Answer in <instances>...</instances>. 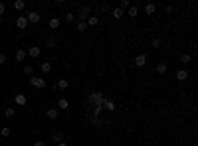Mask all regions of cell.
I'll list each match as a JSON object with an SVG mask.
<instances>
[{
  "instance_id": "cell-1",
  "label": "cell",
  "mask_w": 198,
  "mask_h": 146,
  "mask_svg": "<svg viewBox=\"0 0 198 146\" xmlns=\"http://www.w3.org/2000/svg\"><path fill=\"white\" fill-rule=\"evenodd\" d=\"M73 16H76L79 22H85V20H87L89 16H91V6H81V8H79Z\"/></svg>"
},
{
  "instance_id": "cell-2",
  "label": "cell",
  "mask_w": 198,
  "mask_h": 146,
  "mask_svg": "<svg viewBox=\"0 0 198 146\" xmlns=\"http://www.w3.org/2000/svg\"><path fill=\"white\" fill-rule=\"evenodd\" d=\"M30 83L34 85L36 89H46V87H48L46 79H42V77H36V75H32V77H30Z\"/></svg>"
},
{
  "instance_id": "cell-3",
  "label": "cell",
  "mask_w": 198,
  "mask_h": 146,
  "mask_svg": "<svg viewBox=\"0 0 198 146\" xmlns=\"http://www.w3.org/2000/svg\"><path fill=\"white\" fill-rule=\"evenodd\" d=\"M26 20H28V24H38L42 20L40 12H36V10H32V12H28V16H26Z\"/></svg>"
},
{
  "instance_id": "cell-4",
  "label": "cell",
  "mask_w": 198,
  "mask_h": 146,
  "mask_svg": "<svg viewBox=\"0 0 198 146\" xmlns=\"http://www.w3.org/2000/svg\"><path fill=\"white\" fill-rule=\"evenodd\" d=\"M26 53H28L30 57H40V53H42V47L40 46H32V47H28V50H26Z\"/></svg>"
},
{
  "instance_id": "cell-5",
  "label": "cell",
  "mask_w": 198,
  "mask_h": 146,
  "mask_svg": "<svg viewBox=\"0 0 198 146\" xmlns=\"http://www.w3.org/2000/svg\"><path fill=\"white\" fill-rule=\"evenodd\" d=\"M14 101H16V105L24 107V105H28V95H24V93H18V95H14Z\"/></svg>"
},
{
  "instance_id": "cell-6",
  "label": "cell",
  "mask_w": 198,
  "mask_h": 146,
  "mask_svg": "<svg viewBox=\"0 0 198 146\" xmlns=\"http://www.w3.org/2000/svg\"><path fill=\"white\" fill-rule=\"evenodd\" d=\"M135 65L137 67H145L147 65V53H139L135 57Z\"/></svg>"
},
{
  "instance_id": "cell-7",
  "label": "cell",
  "mask_w": 198,
  "mask_h": 146,
  "mask_svg": "<svg viewBox=\"0 0 198 146\" xmlns=\"http://www.w3.org/2000/svg\"><path fill=\"white\" fill-rule=\"evenodd\" d=\"M85 24H87V28H95V26H99V16H89L87 20H85Z\"/></svg>"
},
{
  "instance_id": "cell-8",
  "label": "cell",
  "mask_w": 198,
  "mask_h": 146,
  "mask_svg": "<svg viewBox=\"0 0 198 146\" xmlns=\"http://www.w3.org/2000/svg\"><path fill=\"white\" fill-rule=\"evenodd\" d=\"M111 18H115V20H121L123 18V16H125V12H123V10L119 8V6H117V8H111Z\"/></svg>"
},
{
  "instance_id": "cell-9",
  "label": "cell",
  "mask_w": 198,
  "mask_h": 146,
  "mask_svg": "<svg viewBox=\"0 0 198 146\" xmlns=\"http://www.w3.org/2000/svg\"><path fill=\"white\" fill-rule=\"evenodd\" d=\"M103 111H107V113H113L115 111V103L111 101V99H107V97H105V101H103Z\"/></svg>"
},
{
  "instance_id": "cell-10",
  "label": "cell",
  "mask_w": 198,
  "mask_h": 146,
  "mask_svg": "<svg viewBox=\"0 0 198 146\" xmlns=\"http://www.w3.org/2000/svg\"><path fill=\"white\" fill-rule=\"evenodd\" d=\"M87 121L93 124V126H101L103 124V121H101L99 117H95V115H91V113H87Z\"/></svg>"
},
{
  "instance_id": "cell-11",
  "label": "cell",
  "mask_w": 198,
  "mask_h": 146,
  "mask_svg": "<svg viewBox=\"0 0 198 146\" xmlns=\"http://www.w3.org/2000/svg\"><path fill=\"white\" fill-rule=\"evenodd\" d=\"M46 115H48V118H50V121H56L58 115H60V111H58L56 107H50V109L46 111Z\"/></svg>"
},
{
  "instance_id": "cell-12",
  "label": "cell",
  "mask_w": 198,
  "mask_h": 146,
  "mask_svg": "<svg viewBox=\"0 0 198 146\" xmlns=\"http://www.w3.org/2000/svg\"><path fill=\"white\" fill-rule=\"evenodd\" d=\"M69 87V81L67 79H58V83H56V89H60V91H66Z\"/></svg>"
},
{
  "instance_id": "cell-13",
  "label": "cell",
  "mask_w": 198,
  "mask_h": 146,
  "mask_svg": "<svg viewBox=\"0 0 198 146\" xmlns=\"http://www.w3.org/2000/svg\"><path fill=\"white\" fill-rule=\"evenodd\" d=\"M16 26H18L20 30L28 28V20H26V16H18V20H16Z\"/></svg>"
},
{
  "instance_id": "cell-14",
  "label": "cell",
  "mask_w": 198,
  "mask_h": 146,
  "mask_svg": "<svg viewBox=\"0 0 198 146\" xmlns=\"http://www.w3.org/2000/svg\"><path fill=\"white\" fill-rule=\"evenodd\" d=\"M188 77H190V75H188L186 69H178V71H176V79H178V81H186Z\"/></svg>"
},
{
  "instance_id": "cell-15",
  "label": "cell",
  "mask_w": 198,
  "mask_h": 146,
  "mask_svg": "<svg viewBox=\"0 0 198 146\" xmlns=\"http://www.w3.org/2000/svg\"><path fill=\"white\" fill-rule=\"evenodd\" d=\"M154 71H157L159 75H164V73L168 71V63H159V65H157V69H154Z\"/></svg>"
},
{
  "instance_id": "cell-16",
  "label": "cell",
  "mask_w": 198,
  "mask_h": 146,
  "mask_svg": "<svg viewBox=\"0 0 198 146\" xmlns=\"http://www.w3.org/2000/svg\"><path fill=\"white\" fill-rule=\"evenodd\" d=\"M67 107H69V101H67V99H63V97H62V99L58 101V111H66Z\"/></svg>"
},
{
  "instance_id": "cell-17",
  "label": "cell",
  "mask_w": 198,
  "mask_h": 146,
  "mask_svg": "<svg viewBox=\"0 0 198 146\" xmlns=\"http://www.w3.org/2000/svg\"><path fill=\"white\" fill-rule=\"evenodd\" d=\"M48 26H50L52 30H58V28H60V18H50V22H48Z\"/></svg>"
},
{
  "instance_id": "cell-18",
  "label": "cell",
  "mask_w": 198,
  "mask_h": 146,
  "mask_svg": "<svg viewBox=\"0 0 198 146\" xmlns=\"http://www.w3.org/2000/svg\"><path fill=\"white\" fill-rule=\"evenodd\" d=\"M26 55H28V53H26V50H18V51H16V61H24V59H26Z\"/></svg>"
},
{
  "instance_id": "cell-19",
  "label": "cell",
  "mask_w": 198,
  "mask_h": 146,
  "mask_svg": "<svg viewBox=\"0 0 198 146\" xmlns=\"http://www.w3.org/2000/svg\"><path fill=\"white\" fill-rule=\"evenodd\" d=\"M12 6H14V10H24L26 8V2H24V0H14Z\"/></svg>"
},
{
  "instance_id": "cell-20",
  "label": "cell",
  "mask_w": 198,
  "mask_h": 146,
  "mask_svg": "<svg viewBox=\"0 0 198 146\" xmlns=\"http://www.w3.org/2000/svg\"><path fill=\"white\" fill-rule=\"evenodd\" d=\"M137 14H139V8L135 6V4H131V6H129V10H127V16H131V18H135Z\"/></svg>"
},
{
  "instance_id": "cell-21",
  "label": "cell",
  "mask_w": 198,
  "mask_h": 146,
  "mask_svg": "<svg viewBox=\"0 0 198 146\" xmlns=\"http://www.w3.org/2000/svg\"><path fill=\"white\" fill-rule=\"evenodd\" d=\"M145 12H147L149 16H153L154 12H157V6H154V4H153V2H149V4H147V6H145Z\"/></svg>"
},
{
  "instance_id": "cell-22",
  "label": "cell",
  "mask_w": 198,
  "mask_h": 146,
  "mask_svg": "<svg viewBox=\"0 0 198 146\" xmlns=\"http://www.w3.org/2000/svg\"><path fill=\"white\" fill-rule=\"evenodd\" d=\"M63 138H66V136H63L62 131H56V132H53V142H63Z\"/></svg>"
},
{
  "instance_id": "cell-23",
  "label": "cell",
  "mask_w": 198,
  "mask_h": 146,
  "mask_svg": "<svg viewBox=\"0 0 198 146\" xmlns=\"http://www.w3.org/2000/svg\"><path fill=\"white\" fill-rule=\"evenodd\" d=\"M40 69H42V71H44V73H50V71H52V63L44 61V63H42V65H40Z\"/></svg>"
},
{
  "instance_id": "cell-24",
  "label": "cell",
  "mask_w": 198,
  "mask_h": 146,
  "mask_svg": "<svg viewBox=\"0 0 198 146\" xmlns=\"http://www.w3.org/2000/svg\"><path fill=\"white\" fill-rule=\"evenodd\" d=\"M190 61H192L190 53H182V55H180V63H190Z\"/></svg>"
},
{
  "instance_id": "cell-25",
  "label": "cell",
  "mask_w": 198,
  "mask_h": 146,
  "mask_svg": "<svg viewBox=\"0 0 198 146\" xmlns=\"http://www.w3.org/2000/svg\"><path fill=\"white\" fill-rule=\"evenodd\" d=\"M129 6H131L129 0H121V2H119V8L123 10V12H125V10H129Z\"/></svg>"
},
{
  "instance_id": "cell-26",
  "label": "cell",
  "mask_w": 198,
  "mask_h": 146,
  "mask_svg": "<svg viewBox=\"0 0 198 146\" xmlns=\"http://www.w3.org/2000/svg\"><path fill=\"white\" fill-rule=\"evenodd\" d=\"M63 20H66V22H69V24H71L73 20H76V16H73V12H66V14H63Z\"/></svg>"
},
{
  "instance_id": "cell-27",
  "label": "cell",
  "mask_w": 198,
  "mask_h": 146,
  "mask_svg": "<svg viewBox=\"0 0 198 146\" xmlns=\"http://www.w3.org/2000/svg\"><path fill=\"white\" fill-rule=\"evenodd\" d=\"M10 134H12V131H10V126H2V131H0V136H10Z\"/></svg>"
},
{
  "instance_id": "cell-28",
  "label": "cell",
  "mask_w": 198,
  "mask_h": 146,
  "mask_svg": "<svg viewBox=\"0 0 198 146\" xmlns=\"http://www.w3.org/2000/svg\"><path fill=\"white\" fill-rule=\"evenodd\" d=\"M99 8L103 10V12H111V4H109V2H101V4H99Z\"/></svg>"
},
{
  "instance_id": "cell-29",
  "label": "cell",
  "mask_w": 198,
  "mask_h": 146,
  "mask_svg": "<svg viewBox=\"0 0 198 146\" xmlns=\"http://www.w3.org/2000/svg\"><path fill=\"white\" fill-rule=\"evenodd\" d=\"M22 71H24L26 75H30V77H32V75H34V67H32V65H24Z\"/></svg>"
},
{
  "instance_id": "cell-30",
  "label": "cell",
  "mask_w": 198,
  "mask_h": 146,
  "mask_svg": "<svg viewBox=\"0 0 198 146\" xmlns=\"http://www.w3.org/2000/svg\"><path fill=\"white\" fill-rule=\"evenodd\" d=\"M76 30H77V32H85V30H87V24H85V22H77Z\"/></svg>"
},
{
  "instance_id": "cell-31",
  "label": "cell",
  "mask_w": 198,
  "mask_h": 146,
  "mask_svg": "<svg viewBox=\"0 0 198 146\" xmlns=\"http://www.w3.org/2000/svg\"><path fill=\"white\" fill-rule=\"evenodd\" d=\"M4 115H6V117H8V118H12V117H14V115H16V111H14V109H12V107H8V109H6V111H4Z\"/></svg>"
},
{
  "instance_id": "cell-32",
  "label": "cell",
  "mask_w": 198,
  "mask_h": 146,
  "mask_svg": "<svg viewBox=\"0 0 198 146\" xmlns=\"http://www.w3.org/2000/svg\"><path fill=\"white\" fill-rule=\"evenodd\" d=\"M160 46H163V42H160L159 38H154V40H153V47L157 50V47H160Z\"/></svg>"
},
{
  "instance_id": "cell-33",
  "label": "cell",
  "mask_w": 198,
  "mask_h": 146,
  "mask_svg": "<svg viewBox=\"0 0 198 146\" xmlns=\"http://www.w3.org/2000/svg\"><path fill=\"white\" fill-rule=\"evenodd\" d=\"M8 61V57H6V53H0V65H4V63Z\"/></svg>"
},
{
  "instance_id": "cell-34",
  "label": "cell",
  "mask_w": 198,
  "mask_h": 146,
  "mask_svg": "<svg viewBox=\"0 0 198 146\" xmlns=\"http://www.w3.org/2000/svg\"><path fill=\"white\" fill-rule=\"evenodd\" d=\"M53 46H56V40H53V38H50V40L46 42V47H53Z\"/></svg>"
},
{
  "instance_id": "cell-35",
  "label": "cell",
  "mask_w": 198,
  "mask_h": 146,
  "mask_svg": "<svg viewBox=\"0 0 198 146\" xmlns=\"http://www.w3.org/2000/svg\"><path fill=\"white\" fill-rule=\"evenodd\" d=\"M4 12H6V4H4V2H0V18L4 16Z\"/></svg>"
},
{
  "instance_id": "cell-36",
  "label": "cell",
  "mask_w": 198,
  "mask_h": 146,
  "mask_svg": "<svg viewBox=\"0 0 198 146\" xmlns=\"http://www.w3.org/2000/svg\"><path fill=\"white\" fill-rule=\"evenodd\" d=\"M164 12H167V14H173L174 8H173V6H164Z\"/></svg>"
},
{
  "instance_id": "cell-37",
  "label": "cell",
  "mask_w": 198,
  "mask_h": 146,
  "mask_svg": "<svg viewBox=\"0 0 198 146\" xmlns=\"http://www.w3.org/2000/svg\"><path fill=\"white\" fill-rule=\"evenodd\" d=\"M34 146H46V142H44V140H36Z\"/></svg>"
},
{
  "instance_id": "cell-38",
  "label": "cell",
  "mask_w": 198,
  "mask_h": 146,
  "mask_svg": "<svg viewBox=\"0 0 198 146\" xmlns=\"http://www.w3.org/2000/svg\"><path fill=\"white\" fill-rule=\"evenodd\" d=\"M58 146H67V142H58Z\"/></svg>"
},
{
  "instance_id": "cell-39",
  "label": "cell",
  "mask_w": 198,
  "mask_h": 146,
  "mask_svg": "<svg viewBox=\"0 0 198 146\" xmlns=\"http://www.w3.org/2000/svg\"><path fill=\"white\" fill-rule=\"evenodd\" d=\"M0 24H2V18H0Z\"/></svg>"
},
{
  "instance_id": "cell-40",
  "label": "cell",
  "mask_w": 198,
  "mask_h": 146,
  "mask_svg": "<svg viewBox=\"0 0 198 146\" xmlns=\"http://www.w3.org/2000/svg\"><path fill=\"white\" fill-rule=\"evenodd\" d=\"M0 138H2V136H0Z\"/></svg>"
},
{
  "instance_id": "cell-41",
  "label": "cell",
  "mask_w": 198,
  "mask_h": 146,
  "mask_svg": "<svg viewBox=\"0 0 198 146\" xmlns=\"http://www.w3.org/2000/svg\"><path fill=\"white\" fill-rule=\"evenodd\" d=\"M139 146H141V144H139Z\"/></svg>"
}]
</instances>
